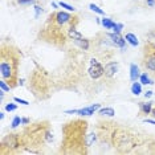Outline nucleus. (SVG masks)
Segmentation results:
<instances>
[{
  "mask_svg": "<svg viewBox=\"0 0 155 155\" xmlns=\"http://www.w3.org/2000/svg\"><path fill=\"white\" fill-rule=\"evenodd\" d=\"M17 69V60L11 52H5L3 49L2 52V62H0V74L3 80L13 81L16 76Z\"/></svg>",
  "mask_w": 155,
  "mask_h": 155,
  "instance_id": "obj_1",
  "label": "nucleus"
},
{
  "mask_svg": "<svg viewBox=\"0 0 155 155\" xmlns=\"http://www.w3.org/2000/svg\"><path fill=\"white\" fill-rule=\"evenodd\" d=\"M87 72H89V76L93 80H98L105 74V68L100 64V61H97L96 58H91L90 66H89V69H87Z\"/></svg>",
  "mask_w": 155,
  "mask_h": 155,
  "instance_id": "obj_2",
  "label": "nucleus"
},
{
  "mask_svg": "<svg viewBox=\"0 0 155 155\" xmlns=\"http://www.w3.org/2000/svg\"><path fill=\"white\" fill-rule=\"evenodd\" d=\"M143 65L146 69H149L150 72H153L155 74V47L153 51H149V52L146 49V57H144Z\"/></svg>",
  "mask_w": 155,
  "mask_h": 155,
  "instance_id": "obj_3",
  "label": "nucleus"
},
{
  "mask_svg": "<svg viewBox=\"0 0 155 155\" xmlns=\"http://www.w3.org/2000/svg\"><path fill=\"white\" fill-rule=\"evenodd\" d=\"M100 109V104L90 105L87 107L78 109V110H66V114H78V115H91L94 114V111Z\"/></svg>",
  "mask_w": 155,
  "mask_h": 155,
  "instance_id": "obj_4",
  "label": "nucleus"
},
{
  "mask_svg": "<svg viewBox=\"0 0 155 155\" xmlns=\"http://www.w3.org/2000/svg\"><path fill=\"white\" fill-rule=\"evenodd\" d=\"M53 19L56 20V23L60 24V25H65L66 23L72 21L73 17L70 16L69 13H66V12H57V13H56V15L53 16Z\"/></svg>",
  "mask_w": 155,
  "mask_h": 155,
  "instance_id": "obj_5",
  "label": "nucleus"
},
{
  "mask_svg": "<svg viewBox=\"0 0 155 155\" xmlns=\"http://www.w3.org/2000/svg\"><path fill=\"white\" fill-rule=\"evenodd\" d=\"M107 37L111 40V44L115 45V47H119V48H125V45L127 41L125 40V38H122L119 36V33H110L107 35Z\"/></svg>",
  "mask_w": 155,
  "mask_h": 155,
  "instance_id": "obj_6",
  "label": "nucleus"
},
{
  "mask_svg": "<svg viewBox=\"0 0 155 155\" xmlns=\"http://www.w3.org/2000/svg\"><path fill=\"white\" fill-rule=\"evenodd\" d=\"M117 70H118V62L117 61L109 62V64L105 65V76L113 77L115 73H117Z\"/></svg>",
  "mask_w": 155,
  "mask_h": 155,
  "instance_id": "obj_7",
  "label": "nucleus"
},
{
  "mask_svg": "<svg viewBox=\"0 0 155 155\" xmlns=\"http://www.w3.org/2000/svg\"><path fill=\"white\" fill-rule=\"evenodd\" d=\"M139 77H140L139 68L135 64H131V65H130V80H131V81H137Z\"/></svg>",
  "mask_w": 155,
  "mask_h": 155,
  "instance_id": "obj_8",
  "label": "nucleus"
},
{
  "mask_svg": "<svg viewBox=\"0 0 155 155\" xmlns=\"http://www.w3.org/2000/svg\"><path fill=\"white\" fill-rule=\"evenodd\" d=\"M139 107L143 114H150L151 110H153V102H140Z\"/></svg>",
  "mask_w": 155,
  "mask_h": 155,
  "instance_id": "obj_9",
  "label": "nucleus"
},
{
  "mask_svg": "<svg viewBox=\"0 0 155 155\" xmlns=\"http://www.w3.org/2000/svg\"><path fill=\"white\" fill-rule=\"evenodd\" d=\"M125 40L127 41V43H129L130 45H133V47H137V45L139 44L138 38H137V36H135V35H134V33H126Z\"/></svg>",
  "mask_w": 155,
  "mask_h": 155,
  "instance_id": "obj_10",
  "label": "nucleus"
},
{
  "mask_svg": "<svg viewBox=\"0 0 155 155\" xmlns=\"http://www.w3.org/2000/svg\"><path fill=\"white\" fill-rule=\"evenodd\" d=\"M96 138H97L96 133H89V134H87V135L85 137V144H86V147H90L91 144L96 142Z\"/></svg>",
  "mask_w": 155,
  "mask_h": 155,
  "instance_id": "obj_11",
  "label": "nucleus"
},
{
  "mask_svg": "<svg viewBox=\"0 0 155 155\" xmlns=\"http://www.w3.org/2000/svg\"><path fill=\"white\" fill-rule=\"evenodd\" d=\"M131 93L134 96H139L140 93H142V85H140L139 82H133L131 85Z\"/></svg>",
  "mask_w": 155,
  "mask_h": 155,
  "instance_id": "obj_12",
  "label": "nucleus"
},
{
  "mask_svg": "<svg viewBox=\"0 0 155 155\" xmlns=\"http://www.w3.org/2000/svg\"><path fill=\"white\" fill-rule=\"evenodd\" d=\"M100 114L101 115H107V117H113V115L115 114V111H114L113 107H104V109L100 110Z\"/></svg>",
  "mask_w": 155,
  "mask_h": 155,
  "instance_id": "obj_13",
  "label": "nucleus"
},
{
  "mask_svg": "<svg viewBox=\"0 0 155 155\" xmlns=\"http://www.w3.org/2000/svg\"><path fill=\"white\" fill-rule=\"evenodd\" d=\"M101 23H102V25H104L105 28H106V29H113V27L115 25V23L113 21V20H110V19H106V17H104Z\"/></svg>",
  "mask_w": 155,
  "mask_h": 155,
  "instance_id": "obj_14",
  "label": "nucleus"
},
{
  "mask_svg": "<svg viewBox=\"0 0 155 155\" xmlns=\"http://www.w3.org/2000/svg\"><path fill=\"white\" fill-rule=\"evenodd\" d=\"M139 81H140V84H143V85H150V84H154L153 81L150 80V77L147 76V73H142L139 77Z\"/></svg>",
  "mask_w": 155,
  "mask_h": 155,
  "instance_id": "obj_15",
  "label": "nucleus"
},
{
  "mask_svg": "<svg viewBox=\"0 0 155 155\" xmlns=\"http://www.w3.org/2000/svg\"><path fill=\"white\" fill-rule=\"evenodd\" d=\"M76 44L80 45L84 51H87L89 49V41L85 40V38H80V40H76Z\"/></svg>",
  "mask_w": 155,
  "mask_h": 155,
  "instance_id": "obj_16",
  "label": "nucleus"
},
{
  "mask_svg": "<svg viewBox=\"0 0 155 155\" xmlns=\"http://www.w3.org/2000/svg\"><path fill=\"white\" fill-rule=\"evenodd\" d=\"M69 37H72L73 40H80V38H82V36H81L80 32H77L76 29H69Z\"/></svg>",
  "mask_w": 155,
  "mask_h": 155,
  "instance_id": "obj_17",
  "label": "nucleus"
},
{
  "mask_svg": "<svg viewBox=\"0 0 155 155\" xmlns=\"http://www.w3.org/2000/svg\"><path fill=\"white\" fill-rule=\"evenodd\" d=\"M89 8H90L93 12L98 13V15H104V13H105V12H104V9H101L100 7L96 5V4H93V3H91V4H89Z\"/></svg>",
  "mask_w": 155,
  "mask_h": 155,
  "instance_id": "obj_18",
  "label": "nucleus"
},
{
  "mask_svg": "<svg viewBox=\"0 0 155 155\" xmlns=\"http://www.w3.org/2000/svg\"><path fill=\"white\" fill-rule=\"evenodd\" d=\"M20 123H23V119L20 118V117H15V118H13V121H12V127H13V129L17 127Z\"/></svg>",
  "mask_w": 155,
  "mask_h": 155,
  "instance_id": "obj_19",
  "label": "nucleus"
},
{
  "mask_svg": "<svg viewBox=\"0 0 155 155\" xmlns=\"http://www.w3.org/2000/svg\"><path fill=\"white\" fill-rule=\"evenodd\" d=\"M0 87H2L3 91H9V89H11V86L7 85L5 81H0Z\"/></svg>",
  "mask_w": 155,
  "mask_h": 155,
  "instance_id": "obj_20",
  "label": "nucleus"
},
{
  "mask_svg": "<svg viewBox=\"0 0 155 155\" xmlns=\"http://www.w3.org/2000/svg\"><path fill=\"white\" fill-rule=\"evenodd\" d=\"M60 7H62V8H65V9H68V11H74V8H73L72 5H69V4H66V3H62V2H60L58 3Z\"/></svg>",
  "mask_w": 155,
  "mask_h": 155,
  "instance_id": "obj_21",
  "label": "nucleus"
},
{
  "mask_svg": "<svg viewBox=\"0 0 155 155\" xmlns=\"http://www.w3.org/2000/svg\"><path fill=\"white\" fill-rule=\"evenodd\" d=\"M122 28H123L122 24H115V25L113 27V31H114V33H119V32H121Z\"/></svg>",
  "mask_w": 155,
  "mask_h": 155,
  "instance_id": "obj_22",
  "label": "nucleus"
},
{
  "mask_svg": "<svg viewBox=\"0 0 155 155\" xmlns=\"http://www.w3.org/2000/svg\"><path fill=\"white\" fill-rule=\"evenodd\" d=\"M17 3L21 5H25V4H33L35 0H17Z\"/></svg>",
  "mask_w": 155,
  "mask_h": 155,
  "instance_id": "obj_23",
  "label": "nucleus"
},
{
  "mask_svg": "<svg viewBox=\"0 0 155 155\" xmlns=\"http://www.w3.org/2000/svg\"><path fill=\"white\" fill-rule=\"evenodd\" d=\"M5 110L7 111H13V110H16V105L15 104H8L5 106Z\"/></svg>",
  "mask_w": 155,
  "mask_h": 155,
  "instance_id": "obj_24",
  "label": "nucleus"
},
{
  "mask_svg": "<svg viewBox=\"0 0 155 155\" xmlns=\"http://www.w3.org/2000/svg\"><path fill=\"white\" fill-rule=\"evenodd\" d=\"M13 101L17 102V104H21V105H28V101H25V100H20L19 97H15V98H13Z\"/></svg>",
  "mask_w": 155,
  "mask_h": 155,
  "instance_id": "obj_25",
  "label": "nucleus"
},
{
  "mask_svg": "<svg viewBox=\"0 0 155 155\" xmlns=\"http://www.w3.org/2000/svg\"><path fill=\"white\" fill-rule=\"evenodd\" d=\"M35 9H36V17H37L38 15H40V13H41V12H43V9H41V8H40V7H37V5H36V7H35Z\"/></svg>",
  "mask_w": 155,
  "mask_h": 155,
  "instance_id": "obj_26",
  "label": "nucleus"
},
{
  "mask_svg": "<svg viewBox=\"0 0 155 155\" xmlns=\"http://www.w3.org/2000/svg\"><path fill=\"white\" fill-rule=\"evenodd\" d=\"M151 96H153V91H151V90H147L146 93H144V97H146V98H149Z\"/></svg>",
  "mask_w": 155,
  "mask_h": 155,
  "instance_id": "obj_27",
  "label": "nucleus"
},
{
  "mask_svg": "<svg viewBox=\"0 0 155 155\" xmlns=\"http://www.w3.org/2000/svg\"><path fill=\"white\" fill-rule=\"evenodd\" d=\"M147 5L154 7V5H155V0H147Z\"/></svg>",
  "mask_w": 155,
  "mask_h": 155,
  "instance_id": "obj_28",
  "label": "nucleus"
},
{
  "mask_svg": "<svg viewBox=\"0 0 155 155\" xmlns=\"http://www.w3.org/2000/svg\"><path fill=\"white\" fill-rule=\"evenodd\" d=\"M144 122L151 123V125H155V121H153V119H144Z\"/></svg>",
  "mask_w": 155,
  "mask_h": 155,
  "instance_id": "obj_29",
  "label": "nucleus"
},
{
  "mask_svg": "<svg viewBox=\"0 0 155 155\" xmlns=\"http://www.w3.org/2000/svg\"><path fill=\"white\" fill-rule=\"evenodd\" d=\"M23 123H29V119H28V118H23Z\"/></svg>",
  "mask_w": 155,
  "mask_h": 155,
  "instance_id": "obj_30",
  "label": "nucleus"
},
{
  "mask_svg": "<svg viewBox=\"0 0 155 155\" xmlns=\"http://www.w3.org/2000/svg\"><path fill=\"white\" fill-rule=\"evenodd\" d=\"M60 4H57V3H52V7H53V8H57Z\"/></svg>",
  "mask_w": 155,
  "mask_h": 155,
  "instance_id": "obj_31",
  "label": "nucleus"
},
{
  "mask_svg": "<svg viewBox=\"0 0 155 155\" xmlns=\"http://www.w3.org/2000/svg\"><path fill=\"white\" fill-rule=\"evenodd\" d=\"M151 113H153V115H155V109H153V110H151Z\"/></svg>",
  "mask_w": 155,
  "mask_h": 155,
  "instance_id": "obj_32",
  "label": "nucleus"
}]
</instances>
